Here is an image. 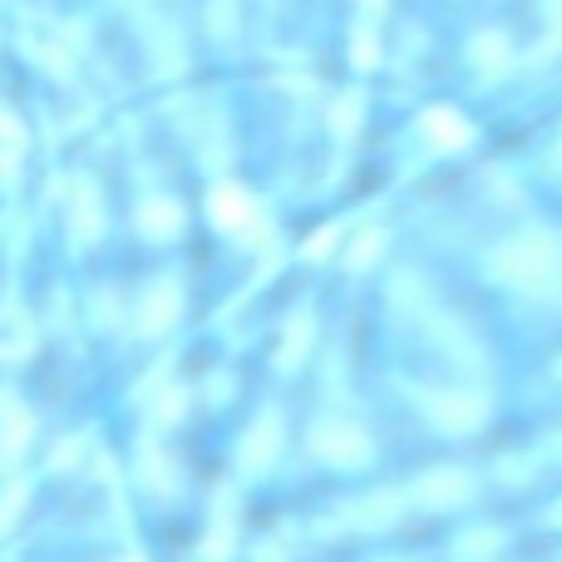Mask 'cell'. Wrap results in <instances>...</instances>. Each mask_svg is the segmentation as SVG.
Wrapping results in <instances>:
<instances>
[{
	"label": "cell",
	"instance_id": "cell-2",
	"mask_svg": "<svg viewBox=\"0 0 562 562\" xmlns=\"http://www.w3.org/2000/svg\"><path fill=\"white\" fill-rule=\"evenodd\" d=\"M316 449L326 459H336V464H360V459H366V439H360L356 429H321Z\"/></svg>",
	"mask_w": 562,
	"mask_h": 562
},
{
	"label": "cell",
	"instance_id": "cell-4",
	"mask_svg": "<svg viewBox=\"0 0 562 562\" xmlns=\"http://www.w3.org/2000/svg\"><path fill=\"white\" fill-rule=\"evenodd\" d=\"M272 439H277V425L267 419V425L257 429V439H247V464L262 469V464H267V454H272Z\"/></svg>",
	"mask_w": 562,
	"mask_h": 562
},
{
	"label": "cell",
	"instance_id": "cell-1",
	"mask_svg": "<svg viewBox=\"0 0 562 562\" xmlns=\"http://www.w3.org/2000/svg\"><path fill=\"white\" fill-rule=\"evenodd\" d=\"M488 272L514 281V286H548V281H558V252L543 237H524V243H508L488 262Z\"/></svg>",
	"mask_w": 562,
	"mask_h": 562
},
{
	"label": "cell",
	"instance_id": "cell-3",
	"mask_svg": "<svg viewBox=\"0 0 562 562\" xmlns=\"http://www.w3.org/2000/svg\"><path fill=\"white\" fill-rule=\"evenodd\" d=\"M213 213H217V223H223V227L252 223V203H247L243 193H217V198H213Z\"/></svg>",
	"mask_w": 562,
	"mask_h": 562
}]
</instances>
